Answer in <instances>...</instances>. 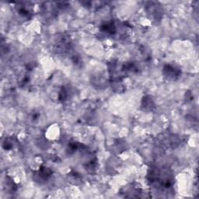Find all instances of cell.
Here are the masks:
<instances>
[{"label": "cell", "instance_id": "6da1fadb", "mask_svg": "<svg viewBox=\"0 0 199 199\" xmlns=\"http://www.w3.org/2000/svg\"><path fill=\"white\" fill-rule=\"evenodd\" d=\"M153 101L151 98L149 96L145 97L144 98V100H142V107H143L144 109H146L148 111H150V110L153 109Z\"/></svg>", "mask_w": 199, "mask_h": 199}]
</instances>
